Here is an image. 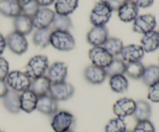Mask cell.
<instances>
[{
	"mask_svg": "<svg viewBox=\"0 0 159 132\" xmlns=\"http://www.w3.org/2000/svg\"><path fill=\"white\" fill-rule=\"evenodd\" d=\"M50 45L59 51H71L75 46V40L69 31L54 30L50 37Z\"/></svg>",
	"mask_w": 159,
	"mask_h": 132,
	"instance_id": "cell-1",
	"label": "cell"
},
{
	"mask_svg": "<svg viewBox=\"0 0 159 132\" xmlns=\"http://www.w3.org/2000/svg\"><path fill=\"white\" fill-rule=\"evenodd\" d=\"M49 68V60L44 55H36L31 57L25 66V73L31 79L43 76Z\"/></svg>",
	"mask_w": 159,
	"mask_h": 132,
	"instance_id": "cell-2",
	"label": "cell"
},
{
	"mask_svg": "<svg viewBox=\"0 0 159 132\" xmlns=\"http://www.w3.org/2000/svg\"><path fill=\"white\" fill-rule=\"evenodd\" d=\"M113 10L105 0H99L95 4L90 13V22L93 26H105L110 21Z\"/></svg>",
	"mask_w": 159,
	"mask_h": 132,
	"instance_id": "cell-3",
	"label": "cell"
},
{
	"mask_svg": "<svg viewBox=\"0 0 159 132\" xmlns=\"http://www.w3.org/2000/svg\"><path fill=\"white\" fill-rule=\"evenodd\" d=\"M5 81L9 89L16 92L22 93L30 88L32 80L25 72L12 70L8 74Z\"/></svg>",
	"mask_w": 159,
	"mask_h": 132,
	"instance_id": "cell-4",
	"label": "cell"
},
{
	"mask_svg": "<svg viewBox=\"0 0 159 132\" xmlns=\"http://www.w3.org/2000/svg\"><path fill=\"white\" fill-rule=\"evenodd\" d=\"M75 123V117L67 111H57L51 119V128L54 132H64L71 130Z\"/></svg>",
	"mask_w": 159,
	"mask_h": 132,
	"instance_id": "cell-5",
	"label": "cell"
},
{
	"mask_svg": "<svg viewBox=\"0 0 159 132\" xmlns=\"http://www.w3.org/2000/svg\"><path fill=\"white\" fill-rule=\"evenodd\" d=\"M89 57L92 65L103 69L107 67L114 58L104 49L103 46H93L89 51Z\"/></svg>",
	"mask_w": 159,
	"mask_h": 132,
	"instance_id": "cell-6",
	"label": "cell"
},
{
	"mask_svg": "<svg viewBox=\"0 0 159 132\" xmlns=\"http://www.w3.org/2000/svg\"><path fill=\"white\" fill-rule=\"evenodd\" d=\"M6 46L16 55H22L28 49V42L26 36L13 31L6 36Z\"/></svg>",
	"mask_w": 159,
	"mask_h": 132,
	"instance_id": "cell-7",
	"label": "cell"
},
{
	"mask_svg": "<svg viewBox=\"0 0 159 132\" xmlns=\"http://www.w3.org/2000/svg\"><path fill=\"white\" fill-rule=\"evenodd\" d=\"M157 26L155 16L152 14H143L134 20L133 30L137 33L144 34L155 30Z\"/></svg>",
	"mask_w": 159,
	"mask_h": 132,
	"instance_id": "cell-8",
	"label": "cell"
},
{
	"mask_svg": "<svg viewBox=\"0 0 159 132\" xmlns=\"http://www.w3.org/2000/svg\"><path fill=\"white\" fill-rule=\"evenodd\" d=\"M75 89L71 83L66 81L51 83L49 94L57 101H65L73 96Z\"/></svg>",
	"mask_w": 159,
	"mask_h": 132,
	"instance_id": "cell-9",
	"label": "cell"
},
{
	"mask_svg": "<svg viewBox=\"0 0 159 132\" xmlns=\"http://www.w3.org/2000/svg\"><path fill=\"white\" fill-rule=\"evenodd\" d=\"M136 107V101L131 98L123 97L115 102L113 106V111L117 117L124 119L134 114Z\"/></svg>",
	"mask_w": 159,
	"mask_h": 132,
	"instance_id": "cell-10",
	"label": "cell"
},
{
	"mask_svg": "<svg viewBox=\"0 0 159 132\" xmlns=\"http://www.w3.org/2000/svg\"><path fill=\"white\" fill-rule=\"evenodd\" d=\"M55 12L48 7L40 8L37 13L32 17L33 26L37 29L48 28L51 26Z\"/></svg>",
	"mask_w": 159,
	"mask_h": 132,
	"instance_id": "cell-11",
	"label": "cell"
},
{
	"mask_svg": "<svg viewBox=\"0 0 159 132\" xmlns=\"http://www.w3.org/2000/svg\"><path fill=\"white\" fill-rule=\"evenodd\" d=\"M47 74V77L51 80V83L64 82L68 75V66L64 62H55L49 66Z\"/></svg>",
	"mask_w": 159,
	"mask_h": 132,
	"instance_id": "cell-12",
	"label": "cell"
},
{
	"mask_svg": "<svg viewBox=\"0 0 159 132\" xmlns=\"http://www.w3.org/2000/svg\"><path fill=\"white\" fill-rule=\"evenodd\" d=\"M109 37L106 26H93L87 33V42L93 46H102Z\"/></svg>",
	"mask_w": 159,
	"mask_h": 132,
	"instance_id": "cell-13",
	"label": "cell"
},
{
	"mask_svg": "<svg viewBox=\"0 0 159 132\" xmlns=\"http://www.w3.org/2000/svg\"><path fill=\"white\" fill-rule=\"evenodd\" d=\"M144 51L141 45L130 44L124 46L120 56L124 62L131 63V62L141 61L144 57Z\"/></svg>",
	"mask_w": 159,
	"mask_h": 132,
	"instance_id": "cell-14",
	"label": "cell"
},
{
	"mask_svg": "<svg viewBox=\"0 0 159 132\" xmlns=\"http://www.w3.org/2000/svg\"><path fill=\"white\" fill-rule=\"evenodd\" d=\"M37 110L45 115H54L58 111L57 101L50 94L38 97Z\"/></svg>",
	"mask_w": 159,
	"mask_h": 132,
	"instance_id": "cell-15",
	"label": "cell"
},
{
	"mask_svg": "<svg viewBox=\"0 0 159 132\" xmlns=\"http://www.w3.org/2000/svg\"><path fill=\"white\" fill-rule=\"evenodd\" d=\"M20 109L26 113H31L37 110L38 97L30 89L20 94Z\"/></svg>",
	"mask_w": 159,
	"mask_h": 132,
	"instance_id": "cell-16",
	"label": "cell"
},
{
	"mask_svg": "<svg viewBox=\"0 0 159 132\" xmlns=\"http://www.w3.org/2000/svg\"><path fill=\"white\" fill-rule=\"evenodd\" d=\"M84 75L87 81L92 84H100L105 81L107 77L105 69L94 65L89 66L85 70Z\"/></svg>",
	"mask_w": 159,
	"mask_h": 132,
	"instance_id": "cell-17",
	"label": "cell"
},
{
	"mask_svg": "<svg viewBox=\"0 0 159 132\" xmlns=\"http://www.w3.org/2000/svg\"><path fill=\"white\" fill-rule=\"evenodd\" d=\"M141 46L144 53H152L159 49V32L151 31L144 34L141 40Z\"/></svg>",
	"mask_w": 159,
	"mask_h": 132,
	"instance_id": "cell-18",
	"label": "cell"
},
{
	"mask_svg": "<svg viewBox=\"0 0 159 132\" xmlns=\"http://www.w3.org/2000/svg\"><path fill=\"white\" fill-rule=\"evenodd\" d=\"M20 94L9 89L7 94L2 98L5 108L11 114H18L20 109Z\"/></svg>",
	"mask_w": 159,
	"mask_h": 132,
	"instance_id": "cell-19",
	"label": "cell"
},
{
	"mask_svg": "<svg viewBox=\"0 0 159 132\" xmlns=\"http://www.w3.org/2000/svg\"><path fill=\"white\" fill-rule=\"evenodd\" d=\"M22 13V7L16 0H0V14L15 18Z\"/></svg>",
	"mask_w": 159,
	"mask_h": 132,
	"instance_id": "cell-20",
	"label": "cell"
},
{
	"mask_svg": "<svg viewBox=\"0 0 159 132\" xmlns=\"http://www.w3.org/2000/svg\"><path fill=\"white\" fill-rule=\"evenodd\" d=\"M13 26L16 32L26 36L32 32L34 28L32 18L21 13L18 16L14 18Z\"/></svg>",
	"mask_w": 159,
	"mask_h": 132,
	"instance_id": "cell-21",
	"label": "cell"
},
{
	"mask_svg": "<svg viewBox=\"0 0 159 132\" xmlns=\"http://www.w3.org/2000/svg\"><path fill=\"white\" fill-rule=\"evenodd\" d=\"M51 86V80L46 75H43L32 80L30 89L33 92L35 93L37 97H41V96L49 94Z\"/></svg>",
	"mask_w": 159,
	"mask_h": 132,
	"instance_id": "cell-22",
	"label": "cell"
},
{
	"mask_svg": "<svg viewBox=\"0 0 159 132\" xmlns=\"http://www.w3.org/2000/svg\"><path fill=\"white\" fill-rule=\"evenodd\" d=\"M139 9L130 2H127L117 10L120 20L124 23H130L138 16Z\"/></svg>",
	"mask_w": 159,
	"mask_h": 132,
	"instance_id": "cell-23",
	"label": "cell"
},
{
	"mask_svg": "<svg viewBox=\"0 0 159 132\" xmlns=\"http://www.w3.org/2000/svg\"><path fill=\"white\" fill-rule=\"evenodd\" d=\"M53 29L51 27L39 29L35 31L33 36V43L39 48H46L50 45V37Z\"/></svg>",
	"mask_w": 159,
	"mask_h": 132,
	"instance_id": "cell-24",
	"label": "cell"
},
{
	"mask_svg": "<svg viewBox=\"0 0 159 132\" xmlns=\"http://www.w3.org/2000/svg\"><path fill=\"white\" fill-rule=\"evenodd\" d=\"M79 0H56L54 3L55 13L69 15L78 7Z\"/></svg>",
	"mask_w": 159,
	"mask_h": 132,
	"instance_id": "cell-25",
	"label": "cell"
},
{
	"mask_svg": "<svg viewBox=\"0 0 159 132\" xmlns=\"http://www.w3.org/2000/svg\"><path fill=\"white\" fill-rule=\"evenodd\" d=\"M134 117L137 121L149 120L152 115V107L145 100H138L136 102Z\"/></svg>",
	"mask_w": 159,
	"mask_h": 132,
	"instance_id": "cell-26",
	"label": "cell"
},
{
	"mask_svg": "<svg viewBox=\"0 0 159 132\" xmlns=\"http://www.w3.org/2000/svg\"><path fill=\"white\" fill-rule=\"evenodd\" d=\"M110 87L112 91L117 94H123L127 91L129 82L124 74H118L110 77Z\"/></svg>",
	"mask_w": 159,
	"mask_h": 132,
	"instance_id": "cell-27",
	"label": "cell"
},
{
	"mask_svg": "<svg viewBox=\"0 0 159 132\" xmlns=\"http://www.w3.org/2000/svg\"><path fill=\"white\" fill-rule=\"evenodd\" d=\"M145 66L141 61L126 63L125 74L134 80H139L142 77Z\"/></svg>",
	"mask_w": 159,
	"mask_h": 132,
	"instance_id": "cell-28",
	"label": "cell"
},
{
	"mask_svg": "<svg viewBox=\"0 0 159 132\" xmlns=\"http://www.w3.org/2000/svg\"><path fill=\"white\" fill-rule=\"evenodd\" d=\"M102 46H103L104 49L114 57L116 56L120 55L124 47V43L122 40L116 37H108L107 41Z\"/></svg>",
	"mask_w": 159,
	"mask_h": 132,
	"instance_id": "cell-29",
	"label": "cell"
},
{
	"mask_svg": "<svg viewBox=\"0 0 159 132\" xmlns=\"http://www.w3.org/2000/svg\"><path fill=\"white\" fill-rule=\"evenodd\" d=\"M141 80L148 87L159 80V66L150 65L145 67Z\"/></svg>",
	"mask_w": 159,
	"mask_h": 132,
	"instance_id": "cell-30",
	"label": "cell"
},
{
	"mask_svg": "<svg viewBox=\"0 0 159 132\" xmlns=\"http://www.w3.org/2000/svg\"><path fill=\"white\" fill-rule=\"evenodd\" d=\"M51 26L54 30L69 31L72 26V23L69 15H59L55 13Z\"/></svg>",
	"mask_w": 159,
	"mask_h": 132,
	"instance_id": "cell-31",
	"label": "cell"
},
{
	"mask_svg": "<svg viewBox=\"0 0 159 132\" xmlns=\"http://www.w3.org/2000/svg\"><path fill=\"white\" fill-rule=\"evenodd\" d=\"M126 70V63L121 59L113 58V61L110 63L107 67L105 68V71L107 76L118 75V74H124Z\"/></svg>",
	"mask_w": 159,
	"mask_h": 132,
	"instance_id": "cell-32",
	"label": "cell"
},
{
	"mask_svg": "<svg viewBox=\"0 0 159 132\" xmlns=\"http://www.w3.org/2000/svg\"><path fill=\"white\" fill-rule=\"evenodd\" d=\"M127 131V124L124 119L115 117L108 121L105 126V132H124Z\"/></svg>",
	"mask_w": 159,
	"mask_h": 132,
	"instance_id": "cell-33",
	"label": "cell"
},
{
	"mask_svg": "<svg viewBox=\"0 0 159 132\" xmlns=\"http://www.w3.org/2000/svg\"><path fill=\"white\" fill-rule=\"evenodd\" d=\"M132 132H155L154 125L150 120L140 121H137L136 125L134 128Z\"/></svg>",
	"mask_w": 159,
	"mask_h": 132,
	"instance_id": "cell-34",
	"label": "cell"
},
{
	"mask_svg": "<svg viewBox=\"0 0 159 132\" xmlns=\"http://www.w3.org/2000/svg\"><path fill=\"white\" fill-rule=\"evenodd\" d=\"M39 9H40V6L37 4V2L35 0H30L29 2L22 6V14H24L32 18L37 13Z\"/></svg>",
	"mask_w": 159,
	"mask_h": 132,
	"instance_id": "cell-35",
	"label": "cell"
},
{
	"mask_svg": "<svg viewBox=\"0 0 159 132\" xmlns=\"http://www.w3.org/2000/svg\"><path fill=\"white\" fill-rule=\"evenodd\" d=\"M148 99L153 103H159V80L148 86Z\"/></svg>",
	"mask_w": 159,
	"mask_h": 132,
	"instance_id": "cell-36",
	"label": "cell"
},
{
	"mask_svg": "<svg viewBox=\"0 0 159 132\" xmlns=\"http://www.w3.org/2000/svg\"><path fill=\"white\" fill-rule=\"evenodd\" d=\"M9 73V64L7 60L0 57V80H5Z\"/></svg>",
	"mask_w": 159,
	"mask_h": 132,
	"instance_id": "cell-37",
	"label": "cell"
},
{
	"mask_svg": "<svg viewBox=\"0 0 159 132\" xmlns=\"http://www.w3.org/2000/svg\"><path fill=\"white\" fill-rule=\"evenodd\" d=\"M128 2L137 6L138 9H146L152 6L154 3V0H128Z\"/></svg>",
	"mask_w": 159,
	"mask_h": 132,
	"instance_id": "cell-38",
	"label": "cell"
},
{
	"mask_svg": "<svg viewBox=\"0 0 159 132\" xmlns=\"http://www.w3.org/2000/svg\"><path fill=\"white\" fill-rule=\"evenodd\" d=\"M113 11H117L128 0H105Z\"/></svg>",
	"mask_w": 159,
	"mask_h": 132,
	"instance_id": "cell-39",
	"label": "cell"
},
{
	"mask_svg": "<svg viewBox=\"0 0 159 132\" xmlns=\"http://www.w3.org/2000/svg\"><path fill=\"white\" fill-rule=\"evenodd\" d=\"M9 87L5 80H0V98L2 99L9 91Z\"/></svg>",
	"mask_w": 159,
	"mask_h": 132,
	"instance_id": "cell-40",
	"label": "cell"
},
{
	"mask_svg": "<svg viewBox=\"0 0 159 132\" xmlns=\"http://www.w3.org/2000/svg\"><path fill=\"white\" fill-rule=\"evenodd\" d=\"M35 1L37 2L40 7L45 8L52 5L55 2V0H35Z\"/></svg>",
	"mask_w": 159,
	"mask_h": 132,
	"instance_id": "cell-41",
	"label": "cell"
},
{
	"mask_svg": "<svg viewBox=\"0 0 159 132\" xmlns=\"http://www.w3.org/2000/svg\"><path fill=\"white\" fill-rule=\"evenodd\" d=\"M6 47V38L0 33V57L2 55Z\"/></svg>",
	"mask_w": 159,
	"mask_h": 132,
	"instance_id": "cell-42",
	"label": "cell"
},
{
	"mask_svg": "<svg viewBox=\"0 0 159 132\" xmlns=\"http://www.w3.org/2000/svg\"><path fill=\"white\" fill-rule=\"evenodd\" d=\"M17 1V2L19 3V4L20 5V6H21V7L23 6H24V5H26V3H28L30 1V0H16Z\"/></svg>",
	"mask_w": 159,
	"mask_h": 132,
	"instance_id": "cell-43",
	"label": "cell"
},
{
	"mask_svg": "<svg viewBox=\"0 0 159 132\" xmlns=\"http://www.w3.org/2000/svg\"><path fill=\"white\" fill-rule=\"evenodd\" d=\"M64 132H74V131H71V130H68V131H64Z\"/></svg>",
	"mask_w": 159,
	"mask_h": 132,
	"instance_id": "cell-44",
	"label": "cell"
},
{
	"mask_svg": "<svg viewBox=\"0 0 159 132\" xmlns=\"http://www.w3.org/2000/svg\"><path fill=\"white\" fill-rule=\"evenodd\" d=\"M124 132H132L131 131H129V130H127V131H125Z\"/></svg>",
	"mask_w": 159,
	"mask_h": 132,
	"instance_id": "cell-45",
	"label": "cell"
},
{
	"mask_svg": "<svg viewBox=\"0 0 159 132\" xmlns=\"http://www.w3.org/2000/svg\"><path fill=\"white\" fill-rule=\"evenodd\" d=\"M0 132H5V131H2V130H0Z\"/></svg>",
	"mask_w": 159,
	"mask_h": 132,
	"instance_id": "cell-46",
	"label": "cell"
},
{
	"mask_svg": "<svg viewBox=\"0 0 159 132\" xmlns=\"http://www.w3.org/2000/svg\"><path fill=\"white\" fill-rule=\"evenodd\" d=\"M158 62H159V57H158Z\"/></svg>",
	"mask_w": 159,
	"mask_h": 132,
	"instance_id": "cell-47",
	"label": "cell"
},
{
	"mask_svg": "<svg viewBox=\"0 0 159 132\" xmlns=\"http://www.w3.org/2000/svg\"><path fill=\"white\" fill-rule=\"evenodd\" d=\"M158 32H159V30H158Z\"/></svg>",
	"mask_w": 159,
	"mask_h": 132,
	"instance_id": "cell-48",
	"label": "cell"
}]
</instances>
